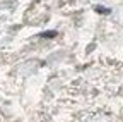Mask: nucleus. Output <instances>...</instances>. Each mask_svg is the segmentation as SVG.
I'll return each mask as SVG.
<instances>
[{
	"mask_svg": "<svg viewBox=\"0 0 123 122\" xmlns=\"http://www.w3.org/2000/svg\"><path fill=\"white\" fill-rule=\"evenodd\" d=\"M94 10H96V12H99V14H110V12H111L108 7H103V5H96V7H94Z\"/></svg>",
	"mask_w": 123,
	"mask_h": 122,
	"instance_id": "f257e3e1",
	"label": "nucleus"
},
{
	"mask_svg": "<svg viewBox=\"0 0 123 122\" xmlns=\"http://www.w3.org/2000/svg\"><path fill=\"white\" fill-rule=\"evenodd\" d=\"M56 36V31H44L41 33V38H55Z\"/></svg>",
	"mask_w": 123,
	"mask_h": 122,
	"instance_id": "f03ea898",
	"label": "nucleus"
}]
</instances>
